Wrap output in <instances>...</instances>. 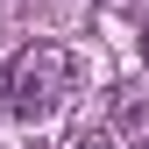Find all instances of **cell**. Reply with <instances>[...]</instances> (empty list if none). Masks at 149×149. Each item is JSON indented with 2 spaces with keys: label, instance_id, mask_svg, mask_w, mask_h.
Returning a JSON list of instances; mask_svg holds the SVG:
<instances>
[{
  "label": "cell",
  "instance_id": "obj_1",
  "mask_svg": "<svg viewBox=\"0 0 149 149\" xmlns=\"http://www.w3.org/2000/svg\"><path fill=\"white\" fill-rule=\"evenodd\" d=\"M71 78H78V64H71L64 43H50V36L22 43L14 64H7V114L14 121H50L71 100Z\"/></svg>",
  "mask_w": 149,
  "mask_h": 149
},
{
  "label": "cell",
  "instance_id": "obj_2",
  "mask_svg": "<svg viewBox=\"0 0 149 149\" xmlns=\"http://www.w3.org/2000/svg\"><path fill=\"white\" fill-rule=\"evenodd\" d=\"M114 142L121 149H149V85H121V100H114Z\"/></svg>",
  "mask_w": 149,
  "mask_h": 149
},
{
  "label": "cell",
  "instance_id": "obj_3",
  "mask_svg": "<svg viewBox=\"0 0 149 149\" xmlns=\"http://www.w3.org/2000/svg\"><path fill=\"white\" fill-rule=\"evenodd\" d=\"M64 149H121V142H114V128H78Z\"/></svg>",
  "mask_w": 149,
  "mask_h": 149
},
{
  "label": "cell",
  "instance_id": "obj_4",
  "mask_svg": "<svg viewBox=\"0 0 149 149\" xmlns=\"http://www.w3.org/2000/svg\"><path fill=\"white\" fill-rule=\"evenodd\" d=\"M107 14H135V7H149V0H100Z\"/></svg>",
  "mask_w": 149,
  "mask_h": 149
},
{
  "label": "cell",
  "instance_id": "obj_5",
  "mask_svg": "<svg viewBox=\"0 0 149 149\" xmlns=\"http://www.w3.org/2000/svg\"><path fill=\"white\" fill-rule=\"evenodd\" d=\"M142 64H149V7H142Z\"/></svg>",
  "mask_w": 149,
  "mask_h": 149
}]
</instances>
